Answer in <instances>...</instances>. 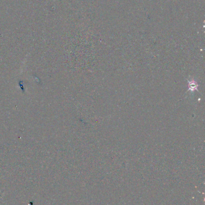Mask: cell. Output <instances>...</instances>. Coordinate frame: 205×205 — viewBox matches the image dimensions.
<instances>
[{
    "label": "cell",
    "mask_w": 205,
    "mask_h": 205,
    "mask_svg": "<svg viewBox=\"0 0 205 205\" xmlns=\"http://www.w3.org/2000/svg\"><path fill=\"white\" fill-rule=\"evenodd\" d=\"M189 84V90L191 91H194L197 89V88L198 86V85L197 84L195 80H191L188 82Z\"/></svg>",
    "instance_id": "1"
}]
</instances>
